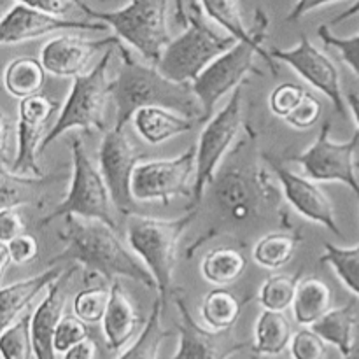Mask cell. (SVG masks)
Here are the masks:
<instances>
[{
	"label": "cell",
	"mask_w": 359,
	"mask_h": 359,
	"mask_svg": "<svg viewBox=\"0 0 359 359\" xmlns=\"http://www.w3.org/2000/svg\"><path fill=\"white\" fill-rule=\"evenodd\" d=\"M333 307V293L325 280L311 276L300 280L293 302L294 321L300 326H312Z\"/></svg>",
	"instance_id": "cell-26"
},
{
	"label": "cell",
	"mask_w": 359,
	"mask_h": 359,
	"mask_svg": "<svg viewBox=\"0 0 359 359\" xmlns=\"http://www.w3.org/2000/svg\"><path fill=\"white\" fill-rule=\"evenodd\" d=\"M114 48L104 51L100 62L90 72L77 76L69 91L65 104L60 109V114L53 128L46 133L42 151L55 142L60 135L69 130H83L84 133L107 132L105 130V105L112 93V81L107 77Z\"/></svg>",
	"instance_id": "cell-6"
},
{
	"label": "cell",
	"mask_w": 359,
	"mask_h": 359,
	"mask_svg": "<svg viewBox=\"0 0 359 359\" xmlns=\"http://www.w3.org/2000/svg\"><path fill=\"white\" fill-rule=\"evenodd\" d=\"M126 126L107 130L98 147V168L111 189L114 205L123 216L137 214V200L132 193V179L142 154L128 139Z\"/></svg>",
	"instance_id": "cell-12"
},
{
	"label": "cell",
	"mask_w": 359,
	"mask_h": 359,
	"mask_svg": "<svg viewBox=\"0 0 359 359\" xmlns=\"http://www.w3.org/2000/svg\"><path fill=\"white\" fill-rule=\"evenodd\" d=\"M297 248L298 237L284 231H273L259 238L252 249V259L262 269L279 270L293 259Z\"/></svg>",
	"instance_id": "cell-32"
},
{
	"label": "cell",
	"mask_w": 359,
	"mask_h": 359,
	"mask_svg": "<svg viewBox=\"0 0 359 359\" xmlns=\"http://www.w3.org/2000/svg\"><path fill=\"white\" fill-rule=\"evenodd\" d=\"M356 14H359V0H356V2H354L353 6L349 7V9L344 11V13H340L339 16L333 18V20H332V25H339V23H342V21H346V20H349V18L356 16Z\"/></svg>",
	"instance_id": "cell-49"
},
{
	"label": "cell",
	"mask_w": 359,
	"mask_h": 359,
	"mask_svg": "<svg viewBox=\"0 0 359 359\" xmlns=\"http://www.w3.org/2000/svg\"><path fill=\"white\" fill-rule=\"evenodd\" d=\"M214 193L221 209L226 210L235 221H244L251 216V203L258 195V186H252L242 172L228 170L214 184Z\"/></svg>",
	"instance_id": "cell-24"
},
{
	"label": "cell",
	"mask_w": 359,
	"mask_h": 359,
	"mask_svg": "<svg viewBox=\"0 0 359 359\" xmlns=\"http://www.w3.org/2000/svg\"><path fill=\"white\" fill-rule=\"evenodd\" d=\"M0 149H2V165H9V160H7V156H9V142L13 140V135H14V126L13 123H11V119L7 118L6 112H2V126H0Z\"/></svg>",
	"instance_id": "cell-48"
},
{
	"label": "cell",
	"mask_w": 359,
	"mask_h": 359,
	"mask_svg": "<svg viewBox=\"0 0 359 359\" xmlns=\"http://www.w3.org/2000/svg\"><path fill=\"white\" fill-rule=\"evenodd\" d=\"M46 72L48 70L44 69L41 60L21 56L7 63L4 70V86L14 98H20V100L35 97V95H41L44 88Z\"/></svg>",
	"instance_id": "cell-27"
},
{
	"label": "cell",
	"mask_w": 359,
	"mask_h": 359,
	"mask_svg": "<svg viewBox=\"0 0 359 359\" xmlns=\"http://www.w3.org/2000/svg\"><path fill=\"white\" fill-rule=\"evenodd\" d=\"M270 55L273 56V60H279V62L290 65L302 79H305L311 86L326 95L335 111L346 118L347 109L342 88H340L339 69L330 56H326L321 49H318L309 41L307 35H302L300 42L294 48H272Z\"/></svg>",
	"instance_id": "cell-13"
},
{
	"label": "cell",
	"mask_w": 359,
	"mask_h": 359,
	"mask_svg": "<svg viewBox=\"0 0 359 359\" xmlns=\"http://www.w3.org/2000/svg\"><path fill=\"white\" fill-rule=\"evenodd\" d=\"M298 276H272L263 283L259 290L258 302L266 311L284 312L291 307L297 297L298 290Z\"/></svg>",
	"instance_id": "cell-36"
},
{
	"label": "cell",
	"mask_w": 359,
	"mask_h": 359,
	"mask_svg": "<svg viewBox=\"0 0 359 359\" xmlns=\"http://www.w3.org/2000/svg\"><path fill=\"white\" fill-rule=\"evenodd\" d=\"M63 270L60 266L46 270L39 276L30 277V279L20 280V283L4 286L0 291V314H2V330L13 325L18 316L34 302V298L41 293L42 290L51 286L55 280L62 277Z\"/></svg>",
	"instance_id": "cell-23"
},
{
	"label": "cell",
	"mask_w": 359,
	"mask_h": 359,
	"mask_svg": "<svg viewBox=\"0 0 359 359\" xmlns=\"http://www.w3.org/2000/svg\"><path fill=\"white\" fill-rule=\"evenodd\" d=\"M244 304L245 302L238 300L231 291L217 287L205 294L200 312L207 328L214 332H226L233 330V326L237 325Z\"/></svg>",
	"instance_id": "cell-30"
},
{
	"label": "cell",
	"mask_w": 359,
	"mask_h": 359,
	"mask_svg": "<svg viewBox=\"0 0 359 359\" xmlns=\"http://www.w3.org/2000/svg\"><path fill=\"white\" fill-rule=\"evenodd\" d=\"M139 326L140 319L135 307L123 291L119 280H112L111 298H109L107 311L102 319V332H104L107 349L112 353L121 351L135 337Z\"/></svg>",
	"instance_id": "cell-20"
},
{
	"label": "cell",
	"mask_w": 359,
	"mask_h": 359,
	"mask_svg": "<svg viewBox=\"0 0 359 359\" xmlns=\"http://www.w3.org/2000/svg\"><path fill=\"white\" fill-rule=\"evenodd\" d=\"M116 49L121 56V67L112 81L111 93L116 107V126H126L142 107H163L205 123L202 104L196 98L191 83H175L163 76L153 63H139L121 42Z\"/></svg>",
	"instance_id": "cell-2"
},
{
	"label": "cell",
	"mask_w": 359,
	"mask_h": 359,
	"mask_svg": "<svg viewBox=\"0 0 359 359\" xmlns=\"http://www.w3.org/2000/svg\"><path fill=\"white\" fill-rule=\"evenodd\" d=\"M63 30L105 32L107 25L102 21L65 20L62 16H55V14L42 13V11L16 4L4 14L2 23H0V42L4 46L21 44V42L35 41L39 37Z\"/></svg>",
	"instance_id": "cell-16"
},
{
	"label": "cell",
	"mask_w": 359,
	"mask_h": 359,
	"mask_svg": "<svg viewBox=\"0 0 359 359\" xmlns=\"http://www.w3.org/2000/svg\"><path fill=\"white\" fill-rule=\"evenodd\" d=\"M70 153H72V179H70L69 191L51 214L42 217L41 224L48 226L56 217L74 214L86 219L104 221L109 226L118 230V223L114 221V212H112L116 205L111 189L100 168L95 167L93 161L86 154L84 144L81 142L79 137H74L70 142Z\"/></svg>",
	"instance_id": "cell-7"
},
{
	"label": "cell",
	"mask_w": 359,
	"mask_h": 359,
	"mask_svg": "<svg viewBox=\"0 0 359 359\" xmlns=\"http://www.w3.org/2000/svg\"><path fill=\"white\" fill-rule=\"evenodd\" d=\"M109 298H111V287L95 286L79 291L72 300V311L86 325H97L104 319L107 311Z\"/></svg>",
	"instance_id": "cell-37"
},
{
	"label": "cell",
	"mask_w": 359,
	"mask_h": 359,
	"mask_svg": "<svg viewBox=\"0 0 359 359\" xmlns=\"http://www.w3.org/2000/svg\"><path fill=\"white\" fill-rule=\"evenodd\" d=\"M90 339L88 325L83 319L74 316H63L58 323L55 333V351L56 354H65L74 346L81 344L83 340Z\"/></svg>",
	"instance_id": "cell-38"
},
{
	"label": "cell",
	"mask_w": 359,
	"mask_h": 359,
	"mask_svg": "<svg viewBox=\"0 0 359 359\" xmlns=\"http://www.w3.org/2000/svg\"><path fill=\"white\" fill-rule=\"evenodd\" d=\"M242 91L241 86L231 93L228 104L203 126L196 144V172L193 186L191 207H196L203 198L205 188L214 182L221 161L226 156L241 128Z\"/></svg>",
	"instance_id": "cell-9"
},
{
	"label": "cell",
	"mask_w": 359,
	"mask_h": 359,
	"mask_svg": "<svg viewBox=\"0 0 359 359\" xmlns=\"http://www.w3.org/2000/svg\"><path fill=\"white\" fill-rule=\"evenodd\" d=\"M170 298L179 312V347L177 353L168 359H228L248 347V344L235 339L233 330L214 332L202 328L193 319L184 298L177 291H174Z\"/></svg>",
	"instance_id": "cell-14"
},
{
	"label": "cell",
	"mask_w": 359,
	"mask_h": 359,
	"mask_svg": "<svg viewBox=\"0 0 359 359\" xmlns=\"http://www.w3.org/2000/svg\"><path fill=\"white\" fill-rule=\"evenodd\" d=\"M335 2H340V0H297L293 9H291L290 14H287L286 20L298 21L304 16H307L309 13H312V11L319 9V7L330 6V4H335Z\"/></svg>",
	"instance_id": "cell-46"
},
{
	"label": "cell",
	"mask_w": 359,
	"mask_h": 359,
	"mask_svg": "<svg viewBox=\"0 0 359 359\" xmlns=\"http://www.w3.org/2000/svg\"><path fill=\"white\" fill-rule=\"evenodd\" d=\"M198 4L203 9V14L209 20L216 21L219 27H223L228 32V35H233L237 41L251 42L258 48H263L265 32L269 28V18L262 9L256 11L255 30H248L244 20H242L238 0H198Z\"/></svg>",
	"instance_id": "cell-21"
},
{
	"label": "cell",
	"mask_w": 359,
	"mask_h": 359,
	"mask_svg": "<svg viewBox=\"0 0 359 359\" xmlns=\"http://www.w3.org/2000/svg\"><path fill=\"white\" fill-rule=\"evenodd\" d=\"M293 330L283 312L263 309L255 325V344L252 353L262 358H277L290 347Z\"/></svg>",
	"instance_id": "cell-25"
},
{
	"label": "cell",
	"mask_w": 359,
	"mask_h": 359,
	"mask_svg": "<svg viewBox=\"0 0 359 359\" xmlns=\"http://www.w3.org/2000/svg\"><path fill=\"white\" fill-rule=\"evenodd\" d=\"M44 182V177L14 174L9 167L2 165V168H0V198H2V209H18L21 205L35 203Z\"/></svg>",
	"instance_id": "cell-31"
},
{
	"label": "cell",
	"mask_w": 359,
	"mask_h": 359,
	"mask_svg": "<svg viewBox=\"0 0 359 359\" xmlns=\"http://www.w3.org/2000/svg\"><path fill=\"white\" fill-rule=\"evenodd\" d=\"M323 114V107H321V102L314 97L312 93L305 95V98L302 100V104L287 116L284 121L287 123L290 126L297 130H309L319 123Z\"/></svg>",
	"instance_id": "cell-42"
},
{
	"label": "cell",
	"mask_w": 359,
	"mask_h": 359,
	"mask_svg": "<svg viewBox=\"0 0 359 359\" xmlns=\"http://www.w3.org/2000/svg\"><path fill=\"white\" fill-rule=\"evenodd\" d=\"M251 359H263L262 356H258V354H252V358Z\"/></svg>",
	"instance_id": "cell-53"
},
{
	"label": "cell",
	"mask_w": 359,
	"mask_h": 359,
	"mask_svg": "<svg viewBox=\"0 0 359 359\" xmlns=\"http://www.w3.org/2000/svg\"><path fill=\"white\" fill-rule=\"evenodd\" d=\"M32 314L21 316L20 319L2 330L0 353L2 359H30L34 354V342L30 332Z\"/></svg>",
	"instance_id": "cell-35"
},
{
	"label": "cell",
	"mask_w": 359,
	"mask_h": 359,
	"mask_svg": "<svg viewBox=\"0 0 359 359\" xmlns=\"http://www.w3.org/2000/svg\"><path fill=\"white\" fill-rule=\"evenodd\" d=\"M356 168L359 170V161H356Z\"/></svg>",
	"instance_id": "cell-54"
},
{
	"label": "cell",
	"mask_w": 359,
	"mask_h": 359,
	"mask_svg": "<svg viewBox=\"0 0 359 359\" xmlns=\"http://www.w3.org/2000/svg\"><path fill=\"white\" fill-rule=\"evenodd\" d=\"M132 123L140 139L158 146L181 133L191 132L198 121L163 107H142L133 114Z\"/></svg>",
	"instance_id": "cell-22"
},
{
	"label": "cell",
	"mask_w": 359,
	"mask_h": 359,
	"mask_svg": "<svg viewBox=\"0 0 359 359\" xmlns=\"http://www.w3.org/2000/svg\"><path fill=\"white\" fill-rule=\"evenodd\" d=\"M91 20L105 23L116 37L132 46L146 62L158 65L172 42L168 30V0H130L116 11H97L84 0H74Z\"/></svg>",
	"instance_id": "cell-3"
},
{
	"label": "cell",
	"mask_w": 359,
	"mask_h": 359,
	"mask_svg": "<svg viewBox=\"0 0 359 359\" xmlns=\"http://www.w3.org/2000/svg\"><path fill=\"white\" fill-rule=\"evenodd\" d=\"M196 214L193 207L188 214L177 219H156L146 216H130L126 226V241L130 249L144 262L154 280H156L158 298L167 304L168 297L174 293V269L177 263L179 241L186 228L191 224Z\"/></svg>",
	"instance_id": "cell-4"
},
{
	"label": "cell",
	"mask_w": 359,
	"mask_h": 359,
	"mask_svg": "<svg viewBox=\"0 0 359 359\" xmlns=\"http://www.w3.org/2000/svg\"><path fill=\"white\" fill-rule=\"evenodd\" d=\"M55 111L56 104L44 95H35L20 102L16 125V156L9 167L14 174L42 177L37 154L39 151H42V142L46 139V123L49 121Z\"/></svg>",
	"instance_id": "cell-15"
},
{
	"label": "cell",
	"mask_w": 359,
	"mask_h": 359,
	"mask_svg": "<svg viewBox=\"0 0 359 359\" xmlns=\"http://www.w3.org/2000/svg\"><path fill=\"white\" fill-rule=\"evenodd\" d=\"M203 279L214 286H230L244 276L248 259L238 249L216 248L207 252L202 259Z\"/></svg>",
	"instance_id": "cell-29"
},
{
	"label": "cell",
	"mask_w": 359,
	"mask_h": 359,
	"mask_svg": "<svg viewBox=\"0 0 359 359\" xmlns=\"http://www.w3.org/2000/svg\"><path fill=\"white\" fill-rule=\"evenodd\" d=\"M347 105H349L351 112H353L354 121H356L358 130H359V95L354 93V91L347 95Z\"/></svg>",
	"instance_id": "cell-51"
},
{
	"label": "cell",
	"mask_w": 359,
	"mask_h": 359,
	"mask_svg": "<svg viewBox=\"0 0 359 359\" xmlns=\"http://www.w3.org/2000/svg\"><path fill=\"white\" fill-rule=\"evenodd\" d=\"M318 35L326 46H332L340 53V58L359 77V34L353 35V37H337L335 34L330 32L328 25H321L318 28Z\"/></svg>",
	"instance_id": "cell-41"
},
{
	"label": "cell",
	"mask_w": 359,
	"mask_h": 359,
	"mask_svg": "<svg viewBox=\"0 0 359 359\" xmlns=\"http://www.w3.org/2000/svg\"><path fill=\"white\" fill-rule=\"evenodd\" d=\"M63 359H97V344L91 339L83 340L63 354Z\"/></svg>",
	"instance_id": "cell-47"
},
{
	"label": "cell",
	"mask_w": 359,
	"mask_h": 359,
	"mask_svg": "<svg viewBox=\"0 0 359 359\" xmlns=\"http://www.w3.org/2000/svg\"><path fill=\"white\" fill-rule=\"evenodd\" d=\"M321 263H328L344 286L359 297V242L354 248H337L325 242V255H321Z\"/></svg>",
	"instance_id": "cell-34"
},
{
	"label": "cell",
	"mask_w": 359,
	"mask_h": 359,
	"mask_svg": "<svg viewBox=\"0 0 359 359\" xmlns=\"http://www.w3.org/2000/svg\"><path fill=\"white\" fill-rule=\"evenodd\" d=\"M16 4L21 6L32 7V9L42 11V13L55 14V16H65L67 13H70L76 4L74 0H14Z\"/></svg>",
	"instance_id": "cell-45"
},
{
	"label": "cell",
	"mask_w": 359,
	"mask_h": 359,
	"mask_svg": "<svg viewBox=\"0 0 359 359\" xmlns=\"http://www.w3.org/2000/svg\"><path fill=\"white\" fill-rule=\"evenodd\" d=\"M344 359H359V325L356 328V335H354L353 346H351L349 353L344 354Z\"/></svg>",
	"instance_id": "cell-52"
},
{
	"label": "cell",
	"mask_w": 359,
	"mask_h": 359,
	"mask_svg": "<svg viewBox=\"0 0 359 359\" xmlns=\"http://www.w3.org/2000/svg\"><path fill=\"white\" fill-rule=\"evenodd\" d=\"M7 251H9L11 262L13 265H27V263L34 262L39 255V244L35 237L32 235L23 233L20 237L13 238L7 242Z\"/></svg>",
	"instance_id": "cell-43"
},
{
	"label": "cell",
	"mask_w": 359,
	"mask_h": 359,
	"mask_svg": "<svg viewBox=\"0 0 359 359\" xmlns=\"http://www.w3.org/2000/svg\"><path fill=\"white\" fill-rule=\"evenodd\" d=\"M23 219H21L18 209H2L0 210V242L7 244L13 238L27 233Z\"/></svg>",
	"instance_id": "cell-44"
},
{
	"label": "cell",
	"mask_w": 359,
	"mask_h": 359,
	"mask_svg": "<svg viewBox=\"0 0 359 359\" xmlns=\"http://www.w3.org/2000/svg\"><path fill=\"white\" fill-rule=\"evenodd\" d=\"M290 353L293 359H326V342L312 328H304L293 335Z\"/></svg>",
	"instance_id": "cell-40"
},
{
	"label": "cell",
	"mask_w": 359,
	"mask_h": 359,
	"mask_svg": "<svg viewBox=\"0 0 359 359\" xmlns=\"http://www.w3.org/2000/svg\"><path fill=\"white\" fill-rule=\"evenodd\" d=\"M233 35H219L205 23L203 9L195 0L188 11L186 30L172 39L158 62V69L175 83H193L214 60L237 44Z\"/></svg>",
	"instance_id": "cell-5"
},
{
	"label": "cell",
	"mask_w": 359,
	"mask_h": 359,
	"mask_svg": "<svg viewBox=\"0 0 359 359\" xmlns=\"http://www.w3.org/2000/svg\"><path fill=\"white\" fill-rule=\"evenodd\" d=\"M76 266L70 272L62 273L58 280L48 287V294L42 298L41 304L32 312L30 332L32 342H34L35 359H56L55 351V333L58 328L60 319L63 318V307H65V283Z\"/></svg>",
	"instance_id": "cell-19"
},
{
	"label": "cell",
	"mask_w": 359,
	"mask_h": 359,
	"mask_svg": "<svg viewBox=\"0 0 359 359\" xmlns=\"http://www.w3.org/2000/svg\"><path fill=\"white\" fill-rule=\"evenodd\" d=\"M273 172H276L279 184L283 186L284 198L300 216L312 221V223L328 228L332 233L340 235L332 202L311 177H302V175L294 174L293 170L280 167V165H273Z\"/></svg>",
	"instance_id": "cell-18"
},
{
	"label": "cell",
	"mask_w": 359,
	"mask_h": 359,
	"mask_svg": "<svg viewBox=\"0 0 359 359\" xmlns=\"http://www.w3.org/2000/svg\"><path fill=\"white\" fill-rule=\"evenodd\" d=\"M121 39L111 35L105 39H83L77 35H58L46 42L41 49V62L49 74L56 77H72L86 74L91 58L102 49L118 46Z\"/></svg>",
	"instance_id": "cell-17"
},
{
	"label": "cell",
	"mask_w": 359,
	"mask_h": 359,
	"mask_svg": "<svg viewBox=\"0 0 359 359\" xmlns=\"http://www.w3.org/2000/svg\"><path fill=\"white\" fill-rule=\"evenodd\" d=\"M65 217V228L60 231V241L65 244V249L62 255L51 259V263H77L88 272L98 273L111 283L125 277L142 284L147 290L156 291L153 273L147 270L139 256L130 252L119 241L116 235L118 230L98 219H86L74 214Z\"/></svg>",
	"instance_id": "cell-1"
},
{
	"label": "cell",
	"mask_w": 359,
	"mask_h": 359,
	"mask_svg": "<svg viewBox=\"0 0 359 359\" xmlns=\"http://www.w3.org/2000/svg\"><path fill=\"white\" fill-rule=\"evenodd\" d=\"M359 146V130L347 142H333L330 139V123L326 121L318 139L302 154L291 158L302 165L305 174L318 182H342L359 198V182L356 177L354 154Z\"/></svg>",
	"instance_id": "cell-11"
},
{
	"label": "cell",
	"mask_w": 359,
	"mask_h": 359,
	"mask_svg": "<svg viewBox=\"0 0 359 359\" xmlns=\"http://www.w3.org/2000/svg\"><path fill=\"white\" fill-rule=\"evenodd\" d=\"M163 302L160 298H156V302L153 305V311H151L140 335L137 337L135 342L118 359H158V351H160L161 342L167 337H170V332L163 330V326H161V312H163Z\"/></svg>",
	"instance_id": "cell-33"
},
{
	"label": "cell",
	"mask_w": 359,
	"mask_h": 359,
	"mask_svg": "<svg viewBox=\"0 0 359 359\" xmlns=\"http://www.w3.org/2000/svg\"><path fill=\"white\" fill-rule=\"evenodd\" d=\"M259 55L263 60H266L273 74H277V65L273 62V56L266 49L258 48L251 42L238 41L237 44L226 53L217 56L198 77L191 83L193 91L196 98L200 100L205 114V123L210 119L214 107L217 102L230 91H235L241 86L245 77L256 74L262 76V70L256 69L255 56Z\"/></svg>",
	"instance_id": "cell-8"
},
{
	"label": "cell",
	"mask_w": 359,
	"mask_h": 359,
	"mask_svg": "<svg viewBox=\"0 0 359 359\" xmlns=\"http://www.w3.org/2000/svg\"><path fill=\"white\" fill-rule=\"evenodd\" d=\"M175 6V21L179 25H188V11L184 7V0H174Z\"/></svg>",
	"instance_id": "cell-50"
},
{
	"label": "cell",
	"mask_w": 359,
	"mask_h": 359,
	"mask_svg": "<svg viewBox=\"0 0 359 359\" xmlns=\"http://www.w3.org/2000/svg\"><path fill=\"white\" fill-rule=\"evenodd\" d=\"M326 344H332L333 347L344 354L349 353L353 346L354 335H356L358 319L356 311L353 304H347L344 307L332 309L326 316H323L316 325L311 326Z\"/></svg>",
	"instance_id": "cell-28"
},
{
	"label": "cell",
	"mask_w": 359,
	"mask_h": 359,
	"mask_svg": "<svg viewBox=\"0 0 359 359\" xmlns=\"http://www.w3.org/2000/svg\"><path fill=\"white\" fill-rule=\"evenodd\" d=\"M309 91L305 88H302L300 84L294 83H283L276 88V90L270 93L269 105L270 111L280 119H286L298 105L302 104V100L305 98Z\"/></svg>",
	"instance_id": "cell-39"
},
{
	"label": "cell",
	"mask_w": 359,
	"mask_h": 359,
	"mask_svg": "<svg viewBox=\"0 0 359 359\" xmlns=\"http://www.w3.org/2000/svg\"><path fill=\"white\" fill-rule=\"evenodd\" d=\"M196 172V146L188 147L172 160L139 163L132 179L137 202L168 203L175 196H191L189 181Z\"/></svg>",
	"instance_id": "cell-10"
}]
</instances>
